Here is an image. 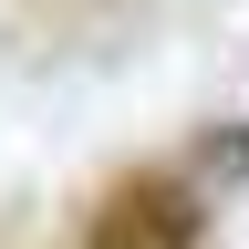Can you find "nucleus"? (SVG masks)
Here are the masks:
<instances>
[{
	"label": "nucleus",
	"instance_id": "nucleus-1",
	"mask_svg": "<svg viewBox=\"0 0 249 249\" xmlns=\"http://www.w3.org/2000/svg\"><path fill=\"white\" fill-rule=\"evenodd\" d=\"M208 218H218V197L187 166H124L93 187L73 249H208Z\"/></svg>",
	"mask_w": 249,
	"mask_h": 249
}]
</instances>
